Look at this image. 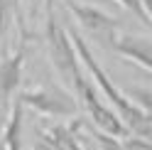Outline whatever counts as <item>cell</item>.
Wrapping results in <instances>:
<instances>
[{
	"mask_svg": "<svg viewBox=\"0 0 152 150\" xmlns=\"http://www.w3.org/2000/svg\"><path fill=\"white\" fill-rule=\"evenodd\" d=\"M66 32H69V37H71V44L76 49L79 62L83 64V69L88 71V79L93 81V86L98 89V93H103V101H106V104L113 108V113L123 121V126L130 130V135L150 138V133H152V118H150V113L140 111L132 101H128L125 93L110 81V76L106 74V69L98 64V59L93 57L88 42L83 40V35L79 30H66Z\"/></svg>",
	"mask_w": 152,
	"mask_h": 150,
	"instance_id": "cell-1",
	"label": "cell"
},
{
	"mask_svg": "<svg viewBox=\"0 0 152 150\" xmlns=\"http://www.w3.org/2000/svg\"><path fill=\"white\" fill-rule=\"evenodd\" d=\"M71 91H74V99H76V106L83 108L88 113V118L96 123V128L106 135H113V138H125L130 135V130L123 126V121L113 113V108L101 99L98 89L93 86V81L88 79L86 71H81L79 76L74 79L71 84Z\"/></svg>",
	"mask_w": 152,
	"mask_h": 150,
	"instance_id": "cell-2",
	"label": "cell"
},
{
	"mask_svg": "<svg viewBox=\"0 0 152 150\" xmlns=\"http://www.w3.org/2000/svg\"><path fill=\"white\" fill-rule=\"evenodd\" d=\"M47 44H49V59L54 64V69L59 71V76L64 79V84L71 89L74 79L83 71L81 62L76 57V49L71 44V37L66 32V27L59 25L54 15H47Z\"/></svg>",
	"mask_w": 152,
	"mask_h": 150,
	"instance_id": "cell-3",
	"label": "cell"
},
{
	"mask_svg": "<svg viewBox=\"0 0 152 150\" xmlns=\"http://www.w3.org/2000/svg\"><path fill=\"white\" fill-rule=\"evenodd\" d=\"M66 7L74 15V20L79 22V27L96 44L106 47V49H113V42L118 37V20L113 15H108L106 10H98L93 5L86 3H76V0H66Z\"/></svg>",
	"mask_w": 152,
	"mask_h": 150,
	"instance_id": "cell-4",
	"label": "cell"
},
{
	"mask_svg": "<svg viewBox=\"0 0 152 150\" xmlns=\"http://www.w3.org/2000/svg\"><path fill=\"white\" fill-rule=\"evenodd\" d=\"M20 104L25 108H32L42 116H52V118H66L74 116L79 106H76V99L71 93H66L64 89L56 86H42V89H32V91H22L17 93Z\"/></svg>",
	"mask_w": 152,
	"mask_h": 150,
	"instance_id": "cell-5",
	"label": "cell"
},
{
	"mask_svg": "<svg viewBox=\"0 0 152 150\" xmlns=\"http://www.w3.org/2000/svg\"><path fill=\"white\" fill-rule=\"evenodd\" d=\"M22 64H25V47L0 59V111H10L12 99L17 96L22 81Z\"/></svg>",
	"mask_w": 152,
	"mask_h": 150,
	"instance_id": "cell-6",
	"label": "cell"
},
{
	"mask_svg": "<svg viewBox=\"0 0 152 150\" xmlns=\"http://www.w3.org/2000/svg\"><path fill=\"white\" fill-rule=\"evenodd\" d=\"M113 49H115L120 57L132 59L135 64H140L145 71L152 69V42H150V37H142V35H118L115 42H113Z\"/></svg>",
	"mask_w": 152,
	"mask_h": 150,
	"instance_id": "cell-7",
	"label": "cell"
},
{
	"mask_svg": "<svg viewBox=\"0 0 152 150\" xmlns=\"http://www.w3.org/2000/svg\"><path fill=\"white\" fill-rule=\"evenodd\" d=\"M22 123H25V106L15 96L10 104V118L3 128V135H0L3 150H22Z\"/></svg>",
	"mask_w": 152,
	"mask_h": 150,
	"instance_id": "cell-8",
	"label": "cell"
},
{
	"mask_svg": "<svg viewBox=\"0 0 152 150\" xmlns=\"http://www.w3.org/2000/svg\"><path fill=\"white\" fill-rule=\"evenodd\" d=\"M15 22H20V0H0V47Z\"/></svg>",
	"mask_w": 152,
	"mask_h": 150,
	"instance_id": "cell-9",
	"label": "cell"
},
{
	"mask_svg": "<svg viewBox=\"0 0 152 150\" xmlns=\"http://www.w3.org/2000/svg\"><path fill=\"white\" fill-rule=\"evenodd\" d=\"M120 91L125 93V99L132 101L140 111L150 113V108H152V89L150 86H128V89H120Z\"/></svg>",
	"mask_w": 152,
	"mask_h": 150,
	"instance_id": "cell-10",
	"label": "cell"
},
{
	"mask_svg": "<svg viewBox=\"0 0 152 150\" xmlns=\"http://www.w3.org/2000/svg\"><path fill=\"white\" fill-rule=\"evenodd\" d=\"M115 3H120V5L125 7V10H130L132 15H137L145 25H152V15L145 10V7H142V3H140V0H115Z\"/></svg>",
	"mask_w": 152,
	"mask_h": 150,
	"instance_id": "cell-11",
	"label": "cell"
},
{
	"mask_svg": "<svg viewBox=\"0 0 152 150\" xmlns=\"http://www.w3.org/2000/svg\"><path fill=\"white\" fill-rule=\"evenodd\" d=\"M120 145H123V150H152L150 138H140V135H125V138H120Z\"/></svg>",
	"mask_w": 152,
	"mask_h": 150,
	"instance_id": "cell-12",
	"label": "cell"
},
{
	"mask_svg": "<svg viewBox=\"0 0 152 150\" xmlns=\"http://www.w3.org/2000/svg\"><path fill=\"white\" fill-rule=\"evenodd\" d=\"M54 3L56 0H44V15H54Z\"/></svg>",
	"mask_w": 152,
	"mask_h": 150,
	"instance_id": "cell-13",
	"label": "cell"
},
{
	"mask_svg": "<svg viewBox=\"0 0 152 150\" xmlns=\"http://www.w3.org/2000/svg\"><path fill=\"white\" fill-rule=\"evenodd\" d=\"M140 3H142V7H145L147 12H152V7H150V3H152V0H140Z\"/></svg>",
	"mask_w": 152,
	"mask_h": 150,
	"instance_id": "cell-14",
	"label": "cell"
}]
</instances>
